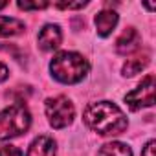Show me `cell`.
Masks as SVG:
<instances>
[{"mask_svg": "<svg viewBox=\"0 0 156 156\" xmlns=\"http://www.w3.org/2000/svg\"><path fill=\"white\" fill-rule=\"evenodd\" d=\"M85 123L92 130H96L103 136L121 134L127 129L125 114L119 110L118 105H114L110 101H99V103L88 105L85 110Z\"/></svg>", "mask_w": 156, "mask_h": 156, "instance_id": "obj_1", "label": "cell"}, {"mask_svg": "<svg viewBox=\"0 0 156 156\" xmlns=\"http://www.w3.org/2000/svg\"><path fill=\"white\" fill-rule=\"evenodd\" d=\"M88 68H90L88 61L75 51H61L50 62L51 75L57 81L66 83V85L79 83L88 73Z\"/></svg>", "mask_w": 156, "mask_h": 156, "instance_id": "obj_2", "label": "cell"}, {"mask_svg": "<svg viewBox=\"0 0 156 156\" xmlns=\"http://www.w3.org/2000/svg\"><path fill=\"white\" fill-rule=\"evenodd\" d=\"M31 125V116L24 105H13L0 112V140H9L26 132Z\"/></svg>", "mask_w": 156, "mask_h": 156, "instance_id": "obj_3", "label": "cell"}, {"mask_svg": "<svg viewBox=\"0 0 156 156\" xmlns=\"http://www.w3.org/2000/svg\"><path fill=\"white\" fill-rule=\"evenodd\" d=\"M46 116H48V121H50L51 127L62 129V127H66L73 121L75 108H73L72 101L64 96L50 98L46 101Z\"/></svg>", "mask_w": 156, "mask_h": 156, "instance_id": "obj_4", "label": "cell"}, {"mask_svg": "<svg viewBox=\"0 0 156 156\" xmlns=\"http://www.w3.org/2000/svg\"><path fill=\"white\" fill-rule=\"evenodd\" d=\"M125 101L132 110H138L141 107H152L154 105V75H147L138 88H134L125 96Z\"/></svg>", "mask_w": 156, "mask_h": 156, "instance_id": "obj_5", "label": "cell"}, {"mask_svg": "<svg viewBox=\"0 0 156 156\" xmlns=\"http://www.w3.org/2000/svg\"><path fill=\"white\" fill-rule=\"evenodd\" d=\"M61 41H62V35H61L59 26H55V24L44 26V28L41 30V33H39V46H41V50H44V51L55 50V48L61 44Z\"/></svg>", "mask_w": 156, "mask_h": 156, "instance_id": "obj_6", "label": "cell"}, {"mask_svg": "<svg viewBox=\"0 0 156 156\" xmlns=\"http://www.w3.org/2000/svg\"><path fill=\"white\" fill-rule=\"evenodd\" d=\"M138 46H140V33L134 28H125V31L116 41V51L121 55L132 53L134 50H138Z\"/></svg>", "mask_w": 156, "mask_h": 156, "instance_id": "obj_7", "label": "cell"}, {"mask_svg": "<svg viewBox=\"0 0 156 156\" xmlns=\"http://www.w3.org/2000/svg\"><path fill=\"white\" fill-rule=\"evenodd\" d=\"M28 156H55V141L48 136H39L31 141Z\"/></svg>", "mask_w": 156, "mask_h": 156, "instance_id": "obj_8", "label": "cell"}, {"mask_svg": "<svg viewBox=\"0 0 156 156\" xmlns=\"http://www.w3.org/2000/svg\"><path fill=\"white\" fill-rule=\"evenodd\" d=\"M116 24H118V13L116 11L105 9V11H101V13L96 15V28H98V33L101 37L110 35L112 30L116 28Z\"/></svg>", "mask_w": 156, "mask_h": 156, "instance_id": "obj_9", "label": "cell"}, {"mask_svg": "<svg viewBox=\"0 0 156 156\" xmlns=\"http://www.w3.org/2000/svg\"><path fill=\"white\" fill-rule=\"evenodd\" d=\"M24 31V22L9 17H0V37H9V35H19Z\"/></svg>", "mask_w": 156, "mask_h": 156, "instance_id": "obj_10", "label": "cell"}, {"mask_svg": "<svg viewBox=\"0 0 156 156\" xmlns=\"http://www.w3.org/2000/svg\"><path fill=\"white\" fill-rule=\"evenodd\" d=\"M98 156H132V151L129 145L125 143H119V141H112V143H107L99 149Z\"/></svg>", "mask_w": 156, "mask_h": 156, "instance_id": "obj_11", "label": "cell"}, {"mask_svg": "<svg viewBox=\"0 0 156 156\" xmlns=\"http://www.w3.org/2000/svg\"><path fill=\"white\" fill-rule=\"evenodd\" d=\"M149 64V53H141L134 59H129L123 66V75H136Z\"/></svg>", "mask_w": 156, "mask_h": 156, "instance_id": "obj_12", "label": "cell"}, {"mask_svg": "<svg viewBox=\"0 0 156 156\" xmlns=\"http://www.w3.org/2000/svg\"><path fill=\"white\" fill-rule=\"evenodd\" d=\"M87 4L88 2H57L55 8H59V9H81Z\"/></svg>", "mask_w": 156, "mask_h": 156, "instance_id": "obj_13", "label": "cell"}, {"mask_svg": "<svg viewBox=\"0 0 156 156\" xmlns=\"http://www.w3.org/2000/svg\"><path fill=\"white\" fill-rule=\"evenodd\" d=\"M46 6H48V2H19L20 9H42Z\"/></svg>", "mask_w": 156, "mask_h": 156, "instance_id": "obj_14", "label": "cell"}, {"mask_svg": "<svg viewBox=\"0 0 156 156\" xmlns=\"http://www.w3.org/2000/svg\"><path fill=\"white\" fill-rule=\"evenodd\" d=\"M0 156H22V152L15 145H6L0 149Z\"/></svg>", "mask_w": 156, "mask_h": 156, "instance_id": "obj_15", "label": "cell"}, {"mask_svg": "<svg viewBox=\"0 0 156 156\" xmlns=\"http://www.w3.org/2000/svg\"><path fill=\"white\" fill-rule=\"evenodd\" d=\"M154 149H156V141H154V140H151V141L145 145V149H143L141 156H154Z\"/></svg>", "mask_w": 156, "mask_h": 156, "instance_id": "obj_16", "label": "cell"}, {"mask_svg": "<svg viewBox=\"0 0 156 156\" xmlns=\"http://www.w3.org/2000/svg\"><path fill=\"white\" fill-rule=\"evenodd\" d=\"M8 75H9V70H8V66L0 62V83H2V81H6V79H8Z\"/></svg>", "mask_w": 156, "mask_h": 156, "instance_id": "obj_17", "label": "cell"}, {"mask_svg": "<svg viewBox=\"0 0 156 156\" xmlns=\"http://www.w3.org/2000/svg\"><path fill=\"white\" fill-rule=\"evenodd\" d=\"M6 6H8L6 2H0V9H2V8H6Z\"/></svg>", "mask_w": 156, "mask_h": 156, "instance_id": "obj_18", "label": "cell"}]
</instances>
